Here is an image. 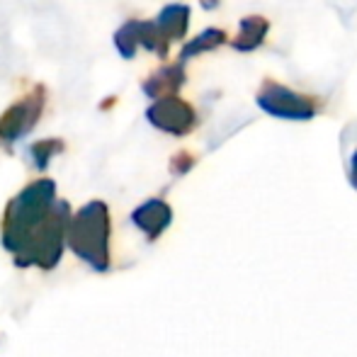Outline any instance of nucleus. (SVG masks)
<instances>
[{
    "mask_svg": "<svg viewBox=\"0 0 357 357\" xmlns=\"http://www.w3.org/2000/svg\"><path fill=\"white\" fill-rule=\"evenodd\" d=\"M56 204V183L54 180H37V183L27 185L15 199H10L8 209L3 216V245L10 253H17L22 248L24 238L29 231L47 219V214Z\"/></svg>",
    "mask_w": 357,
    "mask_h": 357,
    "instance_id": "1",
    "label": "nucleus"
},
{
    "mask_svg": "<svg viewBox=\"0 0 357 357\" xmlns=\"http://www.w3.org/2000/svg\"><path fill=\"white\" fill-rule=\"evenodd\" d=\"M66 245L80 260L98 273L109 268V209L95 199L71 216L66 231Z\"/></svg>",
    "mask_w": 357,
    "mask_h": 357,
    "instance_id": "2",
    "label": "nucleus"
},
{
    "mask_svg": "<svg viewBox=\"0 0 357 357\" xmlns=\"http://www.w3.org/2000/svg\"><path fill=\"white\" fill-rule=\"evenodd\" d=\"M68 221H71V209L66 202H56L54 209L47 214V219L39 221L29 236L24 238L22 248L13 255L17 268H29L37 265L42 270L56 268L61 260L63 245H66V231Z\"/></svg>",
    "mask_w": 357,
    "mask_h": 357,
    "instance_id": "3",
    "label": "nucleus"
},
{
    "mask_svg": "<svg viewBox=\"0 0 357 357\" xmlns=\"http://www.w3.org/2000/svg\"><path fill=\"white\" fill-rule=\"evenodd\" d=\"M42 109H44V88L37 85L27 98L15 102L13 107L0 117V142H5V144L17 142L24 134L32 132L34 124L42 117Z\"/></svg>",
    "mask_w": 357,
    "mask_h": 357,
    "instance_id": "4",
    "label": "nucleus"
},
{
    "mask_svg": "<svg viewBox=\"0 0 357 357\" xmlns=\"http://www.w3.org/2000/svg\"><path fill=\"white\" fill-rule=\"evenodd\" d=\"M146 117H149V122L153 124V127H158L160 132L175 134V137L188 134L190 129L195 127V122H197V119H195V109L190 107L188 102H183V100L173 98V95L155 100L149 107V112H146Z\"/></svg>",
    "mask_w": 357,
    "mask_h": 357,
    "instance_id": "5",
    "label": "nucleus"
},
{
    "mask_svg": "<svg viewBox=\"0 0 357 357\" xmlns=\"http://www.w3.org/2000/svg\"><path fill=\"white\" fill-rule=\"evenodd\" d=\"M114 44H117L119 54H122L124 59H132L134 54H137V47L142 44V47L151 49V52L160 54V56H165V49H168V42L163 39V34H160L158 24L155 22H127L124 27L117 29V34H114Z\"/></svg>",
    "mask_w": 357,
    "mask_h": 357,
    "instance_id": "6",
    "label": "nucleus"
},
{
    "mask_svg": "<svg viewBox=\"0 0 357 357\" xmlns=\"http://www.w3.org/2000/svg\"><path fill=\"white\" fill-rule=\"evenodd\" d=\"M258 102L263 105L265 112L284 119H309L316 112L309 98H301V95L291 93L282 85H265L263 93L258 95Z\"/></svg>",
    "mask_w": 357,
    "mask_h": 357,
    "instance_id": "7",
    "label": "nucleus"
},
{
    "mask_svg": "<svg viewBox=\"0 0 357 357\" xmlns=\"http://www.w3.org/2000/svg\"><path fill=\"white\" fill-rule=\"evenodd\" d=\"M132 221L146 234L149 241H155L173 221V209L163 202V199H149L142 207L134 209Z\"/></svg>",
    "mask_w": 357,
    "mask_h": 357,
    "instance_id": "8",
    "label": "nucleus"
},
{
    "mask_svg": "<svg viewBox=\"0 0 357 357\" xmlns=\"http://www.w3.org/2000/svg\"><path fill=\"white\" fill-rule=\"evenodd\" d=\"M185 75H183V66H165L160 71H155L149 80L144 83V93L149 95L151 100H160L173 95L175 90L183 85Z\"/></svg>",
    "mask_w": 357,
    "mask_h": 357,
    "instance_id": "9",
    "label": "nucleus"
},
{
    "mask_svg": "<svg viewBox=\"0 0 357 357\" xmlns=\"http://www.w3.org/2000/svg\"><path fill=\"white\" fill-rule=\"evenodd\" d=\"M188 20H190L188 5H168V8L158 15L155 24H158L163 39L170 44V39H183L185 37V32H188Z\"/></svg>",
    "mask_w": 357,
    "mask_h": 357,
    "instance_id": "10",
    "label": "nucleus"
},
{
    "mask_svg": "<svg viewBox=\"0 0 357 357\" xmlns=\"http://www.w3.org/2000/svg\"><path fill=\"white\" fill-rule=\"evenodd\" d=\"M265 32H268V24H265V20H245L243 24H241V34L236 37V49H243V52H248V49L258 47L260 42H263Z\"/></svg>",
    "mask_w": 357,
    "mask_h": 357,
    "instance_id": "11",
    "label": "nucleus"
},
{
    "mask_svg": "<svg viewBox=\"0 0 357 357\" xmlns=\"http://www.w3.org/2000/svg\"><path fill=\"white\" fill-rule=\"evenodd\" d=\"M63 149H66V144H63L61 139H42V142H37L29 149V153H32V160H34V165H37V170H44L49 165V160L56 153H61Z\"/></svg>",
    "mask_w": 357,
    "mask_h": 357,
    "instance_id": "12",
    "label": "nucleus"
},
{
    "mask_svg": "<svg viewBox=\"0 0 357 357\" xmlns=\"http://www.w3.org/2000/svg\"><path fill=\"white\" fill-rule=\"evenodd\" d=\"M224 39H226L224 32H219V29H207V32H202L197 39H192V42L183 49V61L190 56H195V54H202V52H207V49L219 47Z\"/></svg>",
    "mask_w": 357,
    "mask_h": 357,
    "instance_id": "13",
    "label": "nucleus"
},
{
    "mask_svg": "<svg viewBox=\"0 0 357 357\" xmlns=\"http://www.w3.org/2000/svg\"><path fill=\"white\" fill-rule=\"evenodd\" d=\"M190 165H192V155H188V153H180V155H175V158H173V170H175V173H185Z\"/></svg>",
    "mask_w": 357,
    "mask_h": 357,
    "instance_id": "14",
    "label": "nucleus"
},
{
    "mask_svg": "<svg viewBox=\"0 0 357 357\" xmlns=\"http://www.w3.org/2000/svg\"><path fill=\"white\" fill-rule=\"evenodd\" d=\"M350 180H353V185L357 188V151H355V155H353V170H350Z\"/></svg>",
    "mask_w": 357,
    "mask_h": 357,
    "instance_id": "15",
    "label": "nucleus"
}]
</instances>
